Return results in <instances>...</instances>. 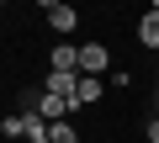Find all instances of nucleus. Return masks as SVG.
<instances>
[{
	"label": "nucleus",
	"mask_w": 159,
	"mask_h": 143,
	"mask_svg": "<svg viewBox=\"0 0 159 143\" xmlns=\"http://www.w3.org/2000/svg\"><path fill=\"white\" fill-rule=\"evenodd\" d=\"M48 117L37 111V106H27V111H16V117H6V122H0V132H6V138H16V143H32V138H48Z\"/></svg>",
	"instance_id": "obj_1"
},
{
	"label": "nucleus",
	"mask_w": 159,
	"mask_h": 143,
	"mask_svg": "<svg viewBox=\"0 0 159 143\" xmlns=\"http://www.w3.org/2000/svg\"><path fill=\"white\" fill-rule=\"evenodd\" d=\"M106 69H111L106 42H80V74H106Z\"/></svg>",
	"instance_id": "obj_2"
},
{
	"label": "nucleus",
	"mask_w": 159,
	"mask_h": 143,
	"mask_svg": "<svg viewBox=\"0 0 159 143\" xmlns=\"http://www.w3.org/2000/svg\"><path fill=\"white\" fill-rule=\"evenodd\" d=\"M37 111H43L48 122H69L74 101H69V96H53V90H43V96H37Z\"/></svg>",
	"instance_id": "obj_3"
},
{
	"label": "nucleus",
	"mask_w": 159,
	"mask_h": 143,
	"mask_svg": "<svg viewBox=\"0 0 159 143\" xmlns=\"http://www.w3.org/2000/svg\"><path fill=\"white\" fill-rule=\"evenodd\" d=\"M48 69H69V74H80V42H53Z\"/></svg>",
	"instance_id": "obj_4"
},
{
	"label": "nucleus",
	"mask_w": 159,
	"mask_h": 143,
	"mask_svg": "<svg viewBox=\"0 0 159 143\" xmlns=\"http://www.w3.org/2000/svg\"><path fill=\"white\" fill-rule=\"evenodd\" d=\"M48 27H53L58 37H69V32H80V11L64 0V6H53V11H48Z\"/></svg>",
	"instance_id": "obj_5"
},
{
	"label": "nucleus",
	"mask_w": 159,
	"mask_h": 143,
	"mask_svg": "<svg viewBox=\"0 0 159 143\" xmlns=\"http://www.w3.org/2000/svg\"><path fill=\"white\" fill-rule=\"evenodd\" d=\"M101 90H106V85H101V74H80V85H74V111H80V106H96V101H101Z\"/></svg>",
	"instance_id": "obj_6"
},
{
	"label": "nucleus",
	"mask_w": 159,
	"mask_h": 143,
	"mask_svg": "<svg viewBox=\"0 0 159 143\" xmlns=\"http://www.w3.org/2000/svg\"><path fill=\"white\" fill-rule=\"evenodd\" d=\"M138 48H159V11L138 16Z\"/></svg>",
	"instance_id": "obj_7"
},
{
	"label": "nucleus",
	"mask_w": 159,
	"mask_h": 143,
	"mask_svg": "<svg viewBox=\"0 0 159 143\" xmlns=\"http://www.w3.org/2000/svg\"><path fill=\"white\" fill-rule=\"evenodd\" d=\"M74 85H80V74H69V69H48V90H53V96H69V101H74Z\"/></svg>",
	"instance_id": "obj_8"
},
{
	"label": "nucleus",
	"mask_w": 159,
	"mask_h": 143,
	"mask_svg": "<svg viewBox=\"0 0 159 143\" xmlns=\"http://www.w3.org/2000/svg\"><path fill=\"white\" fill-rule=\"evenodd\" d=\"M48 138H53V143H80L74 122H53V127H48Z\"/></svg>",
	"instance_id": "obj_9"
},
{
	"label": "nucleus",
	"mask_w": 159,
	"mask_h": 143,
	"mask_svg": "<svg viewBox=\"0 0 159 143\" xmlns=\"http://www.w3.org/2000/svg\"><path fill=\"white\" fill-rule=\"evenodd\" d=\"M37 6H43V11H53V6H64V0H37Z\"/></svg>",
	"instance_id": "obj_10"
},
{
	"label": "nucleus",
	"mask_w": 159,
	"mask_h": 143,
	"mask_svg": "<svg viewBox=\"0 0 159 143\" xmlns=\"http://www.w3.org/2000/svg\"><path fill=\"white\" fill-rule=\"evenodd\" d=\"M148 11H159V0H148Z\"/></svg>",
	"instance_id": "obj_11"
},
{
	"label": "nucleus",
	"mask_w": 159,
	"mask_h": 143,
	"mask_svg": "<svg viewBox=\"0 0 159 143\" xmlns=\"http://www.w3.org/2000/svg\"><path fill=\"white\" fill-rule=\"evenodd\" d=\"M32 143H53V138H32Z\"/></svg>",
	"instance_id": "obj_12"
}]
</instances>
